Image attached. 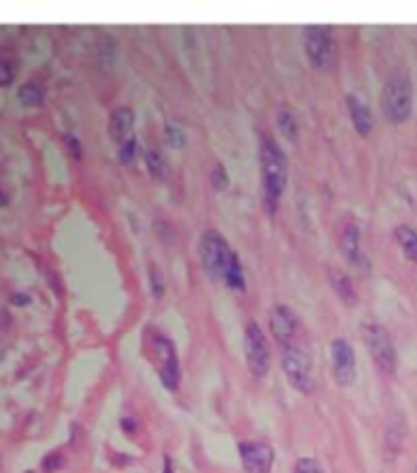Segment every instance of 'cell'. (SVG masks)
Here are the masks:
<instances>
[{
  "label": "cell",
  "instance_id": "obj_3",
  "mask_svg": "<svg viewBox=\"0 0 417 473\" xmlns=\"http://www.w3.org/2000/svg\"><path fill=\"white\" fill-rule=\"evenodd\" d=\"M361 336L365 343V351L370 353L375 368H378L383 375H388V378L395 375V370H398V351H395V343H393V338H390L388 328L380 326V324H375V321H368V324H363Z\"/></svg>",
  "mask_w": 417,
  "mask_h": 473
},
{
  "label": "cell",
  "instance_id": "obj_26",
  "mask_svg": "<svg viewBox=\"0 0 417 473\" xmlns=\"http://www.w3.org/2000/svg\"><path fill=\"white\" fill-rule=\"evenodd\" d=\"M295 473H324V469L319 466L317 459H310V456H305V459H300L295 464Z\"/></svg>",
  "mask_w": 417,
  "mask_h": 473
},
{
  "label": "cell",
  "instance_id": "obj_30",
  "mask_svg": "<svg viewBox=\"0 0 417 473\" xmlns=\"http://www.w3.org/2000/svg\"><path fill=\"white\" fill-rule=\"evenodd\" d=\"M5 204H8V197H5V194H3V192H0V209H3V207H5Z\"/></svg>",
  "mask_w": 417,
  "mask_h": 473
},
{
  "label": "cell",
  "instance_id": "obj_20",
  "mask_svg": "<svg viewBox=\"0 0 417 473\" xmlns=\"http://www.w3.org/2000/svg\"><path fill=\"white\" fill-rule=\"evenodd\" d=\"M224 282L231 287V290H236V292H243V290H246V275H243V265H241V258H238V255H236L234 263H231V265H229V270H226Z\"/></svg>",
  "mask_w": 417,
  "mask_h": 473
},
{
  "label": "cell",
  "instance_id": "obj_10",
  "mask_svg": "<svg viewBox=\"0 0 417 473\" xmlns=\"http://www.w3.org/2000/svg\"><path fill=\"white\" fill-rule=\"evenodd\" d=\"M238 454L243 461L246 473H270L272 459H275V451L265 441H241Z\"/></svg>",
  "mask_w": 417,
  "mask_h": 473
},
{
  "label": "cell",
  "instance_id": "obj_9",
  "mask_svg": "<svg viewBox=\"0 0 417 473\" xmlns=\"http://www.w3.org/2000/svg\"><path fill=\"white\" fill-rule=\"evenodd\" d=\"M332 373L337 378L339 385L349 388V385L356 380V356H353V348L346 338H334L332 341Z\"/></svg>",
  "mask_w": 417,
  "mask_h": 473
},
{
  "label": "cell",
  "instance_id": "obj_2",
  "mask_svg": "<svg viewBox=\"0 0 417 473\" xmlns=\"http://www.w3.org/2000/svg\"><path fill=\"white\" fill-rule=\"evenodd\" d=\"M380 111L385 121L405 123L413 116V79L408 69H395L380 94Z\"/></svg>",
  "mask_w": 417,
  "mask_h": 473
},
{
  "label": "cell",
  "instance_id": "obj_1",
  "mask_svg": "<svg viewBox=\"0 0 417 473\" xmlns=\"http://www.w3.org/2000/svg\"><path fill=\"white\" fill-rule=\"evenodd\" d=\"M258 159L262 177V199H265V209L272 214L287 187V157L270 135H260Z\"/></svg>",
  "mask_w": 417,
  "mask_h": 473
},
{
  "label": "cell",
  "instance_id": "obj_23",
  "mask_svg": "<svg viewBox=\"0 0 417 473\" xmlns=\"http://www.w3.org/2000/svg\"><path fill=\"white\" fill-rule=\"evenodd\" d=\"M211 184H214V189H219V192H224V189L229 187V174H226V167L221 162L214 164V172H211Z\"/></svg>",
  "mask_w": 417,
  "mask_h": 473
},
{
  "label": "cell",
  "instance_id": "obj_22",
  "mask_svg": "<svg viewBox=\"0 0 417 473\" xmlns=\"http://www.w3.org/2000/svg\"><path fill=\"white\" fill-rule=\"evenodd\" d=\"M164 137H167V142L172 147H184V142H187V135H184L174 123H167V125H164Z\"/></svg>",
  "mask_w": 417,
  "mask_h": 473
},
{
  "label": "cell",
  "instance_id": "obj_13",
  "mask_svg": "<svg viewBox=\"0 0 417 473\" xmlns=\"http://www.w3.org/2000/svg\"><path fill=\"white\" fill-rule=\"evenodd\" d=\"M133 128H135V113L128 106H118L108 118V135L113 142L123 145L133 137Z\"/></svg>",
  "mask_w": 417,
  "mask_h": 473
},
{
  "label": "cell",
  "instance_id": "obj_5",
  "mask_svg": "<svg viewBox=\"0 0 417 473\" xmlns=\"http://www.w3.org/2000/svg\"><path fill=\"white\" fill-rule=\"evenodd\" d=\"M302 42L305 54L317 69H329L337 56V42H334V30L329 25H307L302 30Z\"/></svg>",
  "mask_w": 417,
  "mask_h": 473
},
{
  "label": "cell",
  "instance_id": "obj_8",
  "mask_svg": "<svg viewBox=\"0 0 417 473\" xmlns=\"http://www.w3.org/2000/svg\"><path fill=\"white\" fill-rule=\"evenodd\" d=\"M152 353H155V366L159 373V380L167 390H177L179 388V361H177V351H174L172 341H169L164 333H152Z\"/></svg>",
  "mask_w": 417,
  "mask_h": 473
},
{
  "label": "cell",
  "instance_id": "obj_21",
  "mask_svg": "<svg viewBox=\"0 0 417 473\" xmlns=\"http://www.w3.org/2000/svg\"><path fill=\"white\" fill-rule=\"evenodd\" d=\"M18 76V64L10 54L0 52V86H10Z\"/></svg>",
  "mask_w": 417,
  "mask_h": 473
},
{
  "label": "cell",
  "instance_id": "obj_16",
  "mask_svg": "<svg viewBox=\"0 0 417 473\" xmlns=\"http://www.w3.org/2000/svg\"><path fill=\"white\" fill-rule=\"evenodd\" d=\"M275 123L280 135L285 137L287 142H297L300 140V125H297V116L292 113V108L287 104H282L275 113Z\"/></svg>",
  "mask_w": 417,
  "mask_h": 473
},
{
  "label": "cell",
  "instance_id": "obj_29",
  "mask_svg": "<svg viewBox=\"0 0 417 473\" xmlns=\"http://www.w3.org/2000/svg\"><path fill=\"white\" fill-rule=\"evenodd\" d=\"M10 302H13L15 307H28V305H30V297H28V295H23V292H18V295L10 297Z\"/></svg>",
  "mask_w": 417,
  "mask_h": 473
},
{
  "label": "cell",
  "instance_id": "obj_31",
  "mask_svg": "<svg viewBox=\"0 0 417 473\" xmlns=\"http://www.w3.org/2000/svg\"><path fill=\"white\" fill-rule=\"evenodd\" d=\"M415 473H417V466H415Z\"/></svg>",
  "mask_w": 417,
  "mask_h": 473
},
{
  "label": "cell",
  "instance_id": "obj_12",
  "mask_svg": "<svg viewBox=\"0 0 417 473\" xmlns=\"http://www.w3.org/2000/svg\"><path fill=\"white\" fill-rule=\"evenodd\" d=\"M270 331L280 346H292L300 331V319L285 305H275L270 309Z\"/></svg>",
  "mask_w": 417,
  "mask_h": 473
},
{
  "label": "cell",
  "instance_id": "obj_11",
  "mask_svg": "<svg viewBox=\"0 0 417 473\" xmlns=\"http://www.w3.org/2000/svg\"><path fill=\"white\" fill-rule=\"evenodd\" d=\"M339 245H342L344 258H346L353 267L368 270V260H365L363 243H361V228H358L356 221H351V219L344 221L342 231H339Z\"/></svg>",
  "mask_w": 417,
  "mask_h": 473
},
{
  "label": "cell",
  "instance_id": "obj_28",
  "mask_svg": "<svg viewBox=\"0 0 417 473\" xmlns=\"http://www.w3.org/2000/svg\"><path fill=\"white\" fill-rule=\"evenodd\" d=\"M64 142H66V147H69L71 155H74V159H81V145H79V140H76L74 135H66Z\"/></svg>",
  "mask_w": 417,
  "mask_h": 473
},
{
  "label": "cell",
  "instance_id": "obj_6",
  "mask_svg": "<svg viewBox=\"0 0 417 473\" xmlns=\"http://www.w3.org/2000/svg\"><path fill=\"white\" fill-rule=\"evenodd\" d=\"M282 370H285L290 385L297 393L310 395L314 390V373H312V358L302 346H282Z\"/></svg>",
  "mask_w": 417,
  "mask_h": 473
},
{
  "label": "cell",
  "instance_id": "obj_24",
  "mask_svg": "<svg viewBox=\"0 0 417 473\" xmlns=\"http://www.w3.org/2000/svg\"><path fill=\"white\" fill-rule=\"evenodd\" d=\"M135 155H138V140L135 137H131V140L121 145V150H118V159H121L123 164H131L133 159H135Z\"/></svg>",
  "mask_w": 417,
  "mask_h": 473
},
{
  "label": "cell",
  "instance_id": "obj_25",
  "mask_svg": "<svg viewBox=\"0 0 417 473\" xmlns=\"http://www.w3.org/2000/svg\"><path fill=\"white\" fill-rule=\"evenodd\" d=\"M150 290H152V297L155 300H162V295H164V282H162V275H159V270L155 265H150Z\"/></svg>",
  "mask_w": 417,
  "mask_h": 473
},
{
  "label": "cell",
  "instance_id": "obj_18",
  "mask_svg": "<svg viewBox=\"0 0 417 473\" xmlns=\"http://www.w3.org/2000/svg\"><path fill=\"white\" fill-rule=\"evenodd\" d=\"M145 164H147V172H150L152 179H157V182H164V179L169 177V164L164 155L159 150H147L145 152Z\"/></svg>",
  "mask_w": 417,
  "mask_h": 473
},
{
  "label": "cell",
  "instance_id": "obj_17",
  "mask_svg": "<svg viewBox=\"0 0 417 473\" xmlns=\"http://www.w3.org/2000/svg\"><path fill=\"white\" fill-rule=\"evenodd\" d=\"M393 238L400 245L405 258L417 265V228H413V226H398L393 231Z\"/></svg>",
  "mask_w": 417,
  "mask_h": 473
},
{
  "label": "cell",
  "instance_id": "obj_4",
  "mask_svg": "<svg viewBox=\"0 0 417 473\" xmlns=\"http://www.w3.org/2000/svg\"><path fill=\"white\" fill-rule=\"evenodd\" d=\"M199 258H202L204 270H207L211 277L224 280L226 270L234 263L236 253L231 250L229 240H226L219 231L211 228L202 235V240H199Z\"/></svg>",
  "mask_w": 417,
  "mask_h": 473
},
{
  "label": "cell",
  "instance_id": "obj_15",
  "mask_svg": "<svg viewBox=\"0 0 417 473\" xmlns=\"http://www.w3.org/2000/svg\"><path fill=\"white\" fill-rule=\"evenodd\" d=\"M329 282H332V290L339 295V300L346 307H353L358 302L356 287H353V280L342 270H329Z\"/></svg>",
  "mask_w": 417,
  "mask_h": 473
},
{
  "label": "cell",
  "instance_id": "obj_19",
  "mask_svg": "<svg viewBox=\"0 0 417 473\" xmlns=\"http://www.w3.org/2000/svg\"><path fill=\"white\" fill-rule=\"evenodd\" d=\"M18 101L25 108H37V106H42V101H44L42 86H40L37 81H28V84H23V86H20V91H18Z\"/></svg>",
  "mask_w": 417,
  "mask_h": 473
},
{
  "label": "cell",
  "instance_id": "obj_7",
  "mask_svg": "<svg viewBox=\"0 0 417 473\" xmlns=\"http://www.w3.org/2000/svg\"><path fill=\"white\" fill-rule=\"evenodd\" d=\"M243 348H246V363L253 378H262L270 370V346L262 333V328L255 321L246 324L243 331Z\"/></svg>",
  "mask_w": 417,
  "mask_h": 473
},
{
  "label": "cell",
  "instance_id": "obj_27",
  "mask_svg": "<svg viewBox=\"0 0 417 473\" xmlns=\"http://www.w3.org/2000/svg\"><path fill=\"white\" fill-rule=\"evenodd\" d=\"M61 464H64V459H61L59 451H56V454H49L47 459H44V469L47 471H59Z\"/></svg>",
  "mask_w": 417,
  "mask_h": 473
},
{
  "label": "cell",
  "instance_id": "obj_14",
  "mask_svg": "<svg viewBox=\"0 0 417 473\" xmlns=\"http://www.w3.org/2000/svg\"><path fill=\"white\" fill-rule=\"evenodd\" d=\"M346 108H349V118H351V123H353V130L363 137L370 135V130H373V116H370L368 106H365L358 96L349 94L346 96Z\"/></svg>",
  "mask_w": 417,
  "mask_h": 473
}]
</instances>
